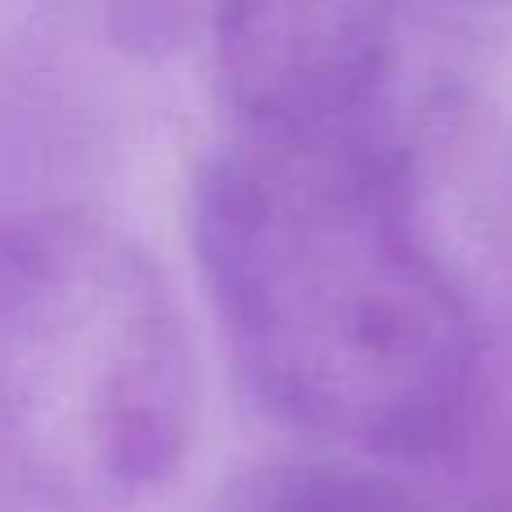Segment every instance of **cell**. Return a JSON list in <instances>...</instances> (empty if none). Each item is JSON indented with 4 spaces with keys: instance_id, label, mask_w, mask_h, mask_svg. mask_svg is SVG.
<instances>
[{
    "instance_id": "cell-1",
    "label": "cell",
    "mask_w": 512,
    "mask_h": 512,
    "mask_svg": "<svg viewBox=\"0 0 512 512\" xmlns=\"http://www.w3.org/2000/svg\"><path fill=\"white\" fill-rule=\"evenodd\" d=\"M189 225L234 364L279 423L400 463L454 441L477 333L391 144L234 135L198 167Z\"/></svg>"
},
{
    "instance_id": "cell-2",
    "label": "cell",
    "mask_w": 512,
    "mask_h": 512,
    "mask_svg": "<svg viewBox=\"0 0 512 512\" xmlns=\"http://www.w3.org/2000/svg\"><path fill=\"white\" fill-rule=\"evenodd\" d=\"M198 369L176 292L86 216L0 225V495L122 512L180 472Z\"/></svg>"
},
{
    "instance_id": "cell-3",
    "label": "cell",
    "mask_w": 512,
    "mask_h": 512,
    "mask_svg": "<svg viewBox=\"0 0 512 512\" xmlns=\"http://www.w3.org/2000/svg\"><path fill=\"white\" fill-rule=\"evenodd\" d=\"M216 72L234 135L391 144L396 18L351 0H261L216 14Z\"/></svg>"
}]
</instances>
